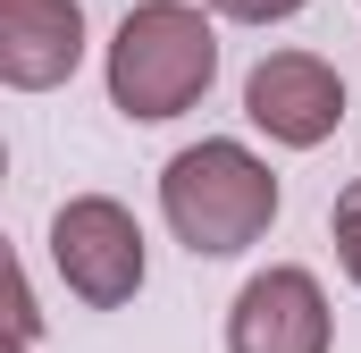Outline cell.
Here are the masks:
<instances>
[{
  "mask_svg": "<svg viewBox=\"0 0 361 353\" xmlns=\"http://www.w3.org/2000/svg\"><path fill=\"white\" fill-rule=\"evenodd\" d=\"M160 210H169V227H177V244L193 261H227V253H244V244L269 236L277 176L244 143L202 135V143H185L177 160L160 169Z\"/></svg>",
  "mask_w": 361,
  "mask_h": 353,
  "instance_id": "obj_1",
  "label": "cell"
},
{
  "mask_svg": "<svg viewBox=\"0 0 361 353\" xmlns=\"http://www.w3.org/2000/svg\"><path fill=\"white\" fill-rule=\"evenodd\" d=\"M219 76V34L202 8L185 0H143L118 17V42H109V101L143 126L193 109Z\"/></svg>",
  "mask_w": 361,
  "mask_h": 353,
  "instance_id": "obj_2",
  "label": "cell"
},
{
  "mask_svg": "<svg viewBox=\"0 0 361 353\" xmlns=\"http://www.w3.org/2000/svg\"><path fill=\"white\" fill-rule=\"evenodd\" d=\"M51 261H59V277H68L76 303L118 311V303L143 294V227H135L126 202L76 193V202H59V219H51Z\"/></svg>",
  "mask_w": 361,
  "mask_h": 353,
  "instance_id": "obj_3",
  "label": "cell"
},
{
  "mask_svg": "<svg viewBox=\"0 0 361 353\" xmlns=\"http://www.w3.org/2000/svg\"><path fill=\"white\" fill-rule=\"evenodd\" d=\"M244 118H252L269 143L311 152V143L336 135V118H345V85H336V68L311 59V51H269V59L244 76Z\"/></svg>",
  "mask_w": 361,
  "mask_h": 353,
  "instance_id": "obj_4",
  "label": "cell"
},
{
  "mask_svg": "<svg viewBox=\"0 0 361 353\" xmlns=\"http://www.w3.org/2000/svg\"><path fill=\"white\" fill-rule=\"evenodd\" d=\"M336 320L311 269H261L235 311H227V353H328Z\"/></svg>",
  "mask_w": 361,
  "mask_h": 353,
  "instance_id": "obj_5",
  "label": "cell"
},
{
  "mask_svg": "<svg viewBox=\"0 0 361 353\" xmlns=\"http://www.w3.org/2000/svg\"><path fill=\"white\" fill-rule=\"evenodd\" d=\"M85 59V8L76 0H0V76L17 92H51Z\"/></svg>",
  "mask_w": 361,
  "mask_h": 353,
  "instance_id": "obj_6",
  "label": "cell"
},
{
  "mask_svg": "<svg viewBox=\"0 0 361 353\" xmlns=\"http://www.w3.org/2000/svg\"><path fill=\"white\" fill-rule=\"evenodd\" d=\"M328 236H336V261H345V277L361 286V185H345V202L328 210Z\"/></svg>",
  "mask_w": 361,
  "mask_h": 353,
  "instance_id": "obj_7",
  "label": "cell"
},
{
  "mask_svg": "<svg viewBox=\"0 0 361 353\" xmlns=\"http://www.w3.org/2000/svg\"><path fill=\"white\" fill-rule=\"evenodd\" d=\"M219 17H244V25H277V17H294L302 0H210Z\"/></svg>",
  "mask_w": 361,
  "mask_h": 353,
  "instance_id": "obj_8",
  "label": "cell"
}]
</instances>
